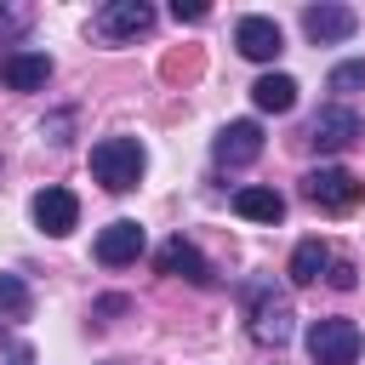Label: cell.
Wrapping results in <instances>:
<instances>
[{"mask_svg":"<svg viewBox=\"0 0 365 365\" xmlns=\"http://www.w3.org/2000/svg\"><path fill=\"white\" fill-rule=\"evenodd\" d=\"M325 268H331V245H325V240H297V251H291V262H285L291 285H314Z\"/></svg>","mask_w":365,"mask_h":365,"instance_id":"obj_14","label":"cell"},{"mask_svg":"<svg viewBox=\"0 0 365 365\" xmlns=\"http://www.w3.org/2000/svg\"><path fill=\"white\" fill-rule=\"evenodd\" d=\"M171 17H177V23H200V17H205V6H200V0H177V6H171Z\"/></svg>","mask_w":365,"mask_h":365,"instance_id":"obj_20","label":"cell"},{"mask_svg":"<svg viewBox=\"0 0 365 365\" xmlns=\"http://www.w3.org/2000/svg\"><path fill=\"white\" fill-rule=\"evenodd\" d=\"M359 29V11L354 6H308L302 11V34L314 40V46H336V40H348Z\"/></svg>","mask_w":365,"mask_h":365,"instance_id":"obj_11","label":"cell"},{"mask_svg":"<svg viewBox=\"0 0 365 365\" xmlns=\"http://www.w3.org/2000/svg\"><path fill=\"white\" fill-rule=\"evenodd\" d=\"M331 91H365V57H348L331 68Z\"/></svg>","mask_w":365,"mask_h":365,"instance_id":"obj_18","label":"cell"},{"mask_svg":"<svg viewBox=\"0 0 365 365\" xmlns=\"http://www.w3.org/2000/svg\"><path fill=\"white\" fill-rule=\"evenodd\" d=\"M68 120H74V114H51V120H46L40 131H46L51 143H68Z\"/></svg>","mask_w":365,"mask_h":365,"instance_id":"obj_21","label":"cell"},{"mask_svg":"<svg viewBox=\"0 0 365 365\" xmlns=\"http://www.w3.org/2000/svg\"><path fill=\"white\" fill-rule=\"evenodd\" d=\"M34 222L51 234V240H63V234H74V222H80V200L68 194V188H40L34 194Z\"/></svg>","mask_w":365,"mask_h":365,"instance_id":"obj_12","label":"cell"},{"mask_svg":"<svg viewBox=\"0 0 365 365\" xmlns=\"http://www.w3.org/2000/svg\"><path fill=\"white\" fill-rule=\"evenodd\" d=\"M325 279H331L336 291H354V262H336V257H331V268H325Z\"/></svg>","mask_w":365,"mask_h":365,"instance_id":"obj_19","label":"cell"},{"mask_svg":"<svg viewBox=\"0 0 365 365\" xmlns=\"http://www.w3.org/2000/svg\"><path fill=\"white\" fill-rule=\"evenodd\" d=\"M154 268L160 274H177V279H188V285H217V268L200 257V245L194 240H182V234H171L160 251H154Z\"/></svg>","mask_w":365,"mask_h":365,"instance_id":"obj_7","label":"cell"},{"mask_svg":"<svg viewBox=\"0 0 365 365\" xmlns=\"http://www.w3.org/2000/svg\"><path fill=\"white\" fill-rule=\"evenodd\" d=\"M365 137V114L359 108H348V103H325L314 120H308V148H319V154H342V148H354Z\"/></svg>","mask_w":365,"mask_h":365,"instance_id":"obj_3","label":"cell"},{"mask_svg":"<svg viewBox=\"0 0 365 365\" xmlns=\"http://www.w3.org/2000/svg\"><path fill=\"white\" fill-rule=\"evenodd\" d=\"M34 314V291H29V279L23 274H0V319H29Z\"/></svg>","mask_w":365,"mask_h":365,"instance_id":"obj_17","label":"cell"},{"mask_svg":"<svg viewBox=\"0 0 365 365\" xmlns=\"http://www.w3.org/2000/svg\"><path fill=\"white\" fill-rule=\"evenodd\" d=\"M23 365H29V359H23Z\"/></svg>","mask_w":365,"mask_h":365,"instance_id":"obj_23","label":"cell"},{"mask_svg":"<svg viewBox=\"0 0 365 365\" xmlns=\"http://www.w3.org/2000/svg\"><path fill=\"white\" fill-rule=\"evenodd\" d=\"M108 365H131V359H108Z\"/></svg>","mask_w":365,"mask_h":365,"instance_id":"obj_22","label":"cell"},{"mask_svg":"<svg viewBox=\"0 0 365 365\" xmlns=\"http://www.w3.org/2000/svg\"><path fill=\"white\" fill-rule=\"evenodd\" d=\"M234 46H240V57H251V63H274V57L285 51V34H279V23H274V17L251 11V17H240V23H234Z\"/></svg>","mask_w":365,"mask_h":365,"instance_id":"obj_9","label":"cell"},{"mask_svg":"<svg viewBox=\"0 0 365 365\" xmlns=\"http://www.w3.org/2000/svg\"><path fill=\"white\" fill-rule=\"evenodd\" d=\"M302 200L319 205V211H354L365 200V182L348 171V165H314L302 177Z\"/></svg>","mask_w":365,"mask_h":365,"instance_id":"obj_4","label":"cell"},{"mask_svg":"<svg viewBox=\"0 0 365 365\" xmlns=\"http://www.w3.org/2000/svg\"><path fill=\"white\" fill-rule=\"evenodd\" d=\"M0 80H6L11 91H40V86L51 80V57H46V51H6V57H0Z\"/></svg>","mask_w":365,"mask_h":365,"instance_id":"obj_13","label":"cell"},{"mask_svg":"<svg viewBox=\"0 0 365 365\" xmlns=\"http://www.w3.org/2000/svg\"><path fill=\"white\" fill-rule=\"evenodd\" d=\"M365 336L354 319H314L308 325V359L314 365H359Z\"/></svg>","mask_w":365,"mask_h":365,"instance_id":"obj_5","label":"cell"},{"mask_svg":"<svg viewBox=\"0 0 365 365\" xmlns=\"http://www.w3.org/2000/svg\"><path fill=\"white\" fill-rule=\"evenodd\" d=\"M91 29H97L103 40H137V34L154 29V6H148V0H108V6H97Z\"/></svg>","mask_w":365,"mask_h":365,"instance_id":"obj_6","label":"cell"},{"mask_svg":"<svg viewBox=\"0 0 365 365\" xmlns=\"http://www.w3.org/2000/svg\"><path fill=\"white\" fill-rule=\"evenodd\" d=\"M143 245H148V234H143L131 217H120V222H108V228L97 234V245H91V251H97V262H103V268H125V262H137V257H143Z\"/></svg>","mask_w":365,"mask_h":365,"instance_id":"obj_10","label":"cell"},{"mask_svg":"<svg viewBox=\"0 0 365 365\" xmlns=\"http://www.w3.org/2000/svg\"><path fill=\"white\" fill-rule=\"evenodd\" d=\"M234 211L251 217V222H279L285 217V194H274V188H240L234 194Z\"/></svg>","mask_w":365,"mask_h":365,"instance_id":"obj_16","label":"cell"},{"mask_svg":"<svg viewBox=\"0 0 365 365\" xmlns=\"http://www.w3.org/2000/svg\"><path fill=\"white\" fill-rule=\"evenodd\" d=\"M257 154H262V125H257V120H228V125L217 131V143H211V160L228 165V171L251 165Z\"/></svg>","mask_w":365,"mask_h":365,"instance_id":"obj_8","label":"cell"},{"mask_svg":"<svg viewBox=\"0 0 365 365\" xmlns=\"http://www.w3.org/2000/svg\"><path fill=\"white\" fill-rule=\"evenodd\" d=\"M143 165H148V154H143L137 137H103V143H91V177H97L108 194L137 188V182H143Z\"/></svg>","mask_w":365,"mask_h":365,"instance_id":"obj_2","label":"cell"},{"mask_svg":"<svg viewBox=\"0 0 365 365\" xmlns=\"http://www.w3.org/2000/svg\"><path fill=\"white\" fill-rule=\"evenodd\" d=\"M251 103H257L262 114H291V108H297V80H291V74H262V80L251 86Z\"/></svg>","mask_w":365,"mask_h":365,"instance_id":"obj_15","label":"cell"},{"mask_svg":"<svg viewBox=\"0 0 365 365\" xmlns=\"http://www.w3.org/2000/svg\"><path fill=\"white\" fill-rule=\"evenodd\" d=\"M240 302H245V319H251V336L262 348H285L297 336V314L285 302V291H274V279H245L240 285Z\"/></svg>","mask_w":365,"mask_h":365,"instance_id":"obj_1","label":"cell"}]
</instances>
